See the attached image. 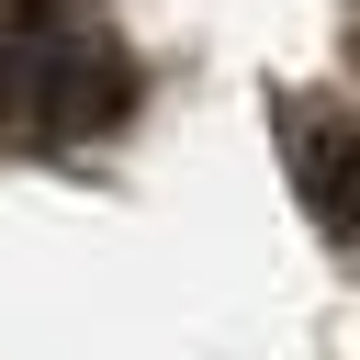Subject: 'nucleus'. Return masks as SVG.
I'll use <instances>...</instances> for the list:
<instances>
[{"instance_id":"f257e3e1","label":"nucleus","mask_w":360,"mask_h":360,"mask_svg":"<svg viewBox=\"0 0 360 360\" xmlns=\"http://www.w3.org/2000/svg\"><path fill=\"white\" fill-rule=\"evenodd\" d=\"M135 112V56L90 0H0V135H101Z\"/></svg>"},{"instance_id":"f03ea898","label":"nucleus","mask_w":360,"mask_h":360,"mask_svg":"<svg viewBox=\"0 0 360 360\" xmlns=\"http://www.w3.org/2000/svg\"><path fill=\"white\" fill-rule=\"evenodd\" d=\"M292 191L338 248H360V112H292Z\"/></svg>"}]
</instances>
